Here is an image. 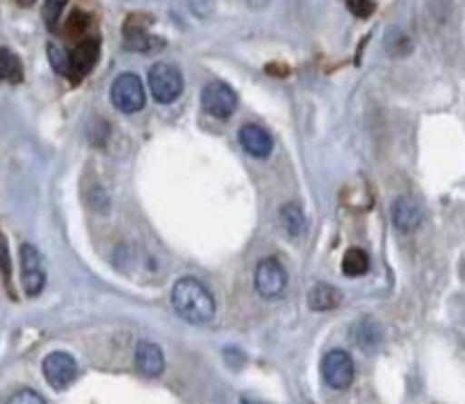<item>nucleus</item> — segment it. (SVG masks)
<instances>
[{"mask_svg": "<svg viewBox=\"0 0 465 404\" xmlns=\"http://www.w3.org/2000/svg\"><path fill=\"white\" fill-rule=\"evenodd\" d=\"M112 105L124 114H135L144 107V86L143 79L133 73H124L114 79L110 89Z\"/></svg>", "mask_w": 465, "mask_h": 404, "instance_id": "nucleus-3", "label": "nucleus"}, {"mask_svg": "<svg viewBox=\"0 0 465 404\" xmlns=\"http://www.w3.org/2000/svg\"><path fill=\"white\" fill-rule=\"evenodd\" d=\"M19 258H22V284L24 293L28 298H37L43 293L45 284H47V274H45V262L40 251L33 244H22L19 249Z\"/></svg>", "mask_w": 465, "mask_h": 404, "instance_id": "nucleus-6", "label": "nucleus"}, {"mask_svg": "<svg viewBox=\"0 0 465 404\" xmlns=\"http://www.w3.org/2000/svg\"><path fill=\"white\" fill-rule=\"evenodd\" d=\"M156 47H163V43H161V40H156V37L149 35L144 28L128 24L126 26V49H131V52H152V49H156Z\"/></svg>", "mask_w": 465, "mask_h": 404, "instance_id": "nucleus-17", "label": "nucleus"}, {"mask_svg": "<svg viewBox=\"0 0 465 404\" xmlns=\"http://www.w3.org/2000/svg\"><path fill=\"white\" fill-rule=\"evenodd\" d=\"M173 307L174 311L191 323V326H207L210 320H214L217 314V302L214 295L207 291L205 284H201L198 279L184 277L173 286Z\"/></svg>", "mask_w": 465, "mask_h": 404, "instance_id": "nucleus-1", "label": "nucleus"}, {"mask_svg": "<svg viewBox=\"0 0 465 404\" xmlns=\"http://www.w3.org/2000/svg\"><path fill=\"white\" fill-rule=\"evenodd\" d=\"M280 223L289 237H301L307 226L305 214H302L301 207L293 205V202H289V205H284L280 210Z\"/></svg>", "mask_w": 465, "mask_h": 404, "instance_id": "nucleus-15", "label": "nucleus"}, {"mask_svg": "<svg viewBox=\"0 0 465 404\" xmlns=\"http://www.w3.org/2000/svg\"><path fill=\"white\" fill-rule=\"evenodd\" d=\"M43 374L54 390H65L77 377V360L70 353L54 351L43 360Z\"/></svg>", "mask_w": 465, "mask_h": 404, "instance_id": "nucleus-8", "label": "nucleus"}, {"mask_svg": "<svg viewBox=\"0 0 465 404\" xmlns=\"http://www.w3.org/2000/svg\"><path fill=\"white\" fill-rule=\"evenodd\" d=\"M249 5H252V7H265V5H268V0H249Z\"/></svg>", "mask_w": 465, "mask_h": 404, "instance_id": "nucleus-25", "label": "nucleus"}, {"mask_svg": "<svg viewBox=\"0 0 465 404\" xmlns=\"http://www.w3.org/2000/svg\"><path fill=\"white\" fill-rule=\"evenodd\" d=\"M340 302H342V293L331 284H317L307 293V305L314 311H331L340 307Z\"/></svg>", "mask_w": 465, "mask_h": 404, "instance_id": "nucleus-14", "label": "nucleus"}, {"mask_svg": "<svg viewBox=\"0 0 465 404\" xmlns=\"http://www.w3.org/2000/svg\"><path fill=\"white\" fill-rule=\"evenodd\" d=\"M240 144L244 152L254 158H268L272 152V137L265 128L256 126V123H247L240 128Z\"/></svg>", "mask_w": 465, "mask_h": 404, "instance_id": "nucleus-11", "label": "nucleus"}, {"mask_svg": "<svg viewBox=\"0 0 465 404\" xmlns=\"http://www.w3.org/2000/svg\"><path fill=\"white\" fill-rule=\"evenodd\" d=\"M68 56V77L73 79V82H80V79L86 77V74L95 68V64H98V58H101V40H98V37H86V40H82Z\"/></svg>", "mask_w": 465, "mask_h": 404, "instance_id": "nucleus-9", "label": "nucleus"}, {"mask_svg": "<svg viewBox=\"0 0 465 404\" xmlns=\"http://www.w3.org/2000/svg\"><path fill=\"white\" fill-rule=\"evenodd\" d=\"M135 365L144 377H161L165 370V356L159 344L153 341H140L135 349Z\"/></svg>", "mask_w": 465, "mask_h": 404, "instance_id": "nucleus-12", "label": "nucleus"}, {"mask_svg": "<svg viewBox=\"0 0 465 404\" xmlns=\"http://www.w3.org/2000/svg\"><path fill=\"white\" fill-rule=\"evenodd\" d=\"M423 219V212L412 195H398L391 205V221L393 226L401 232L417 231Z\"/></svg>", "mask_w": 465, "mask_h": 404, "instance_id": "nucleus-10", "label": "nucleus"}, {"mask_svg": "<svg viewBox=\"0 0 465 404\" xmlns=\"http://www.w3.org/2000/svg\"><path fill=\"white\" fill-rule=\"evenodd\" d=\"M351 337H354L356 347L365 353H375L377 349L381 347V340H384V332H381V326L375 319H359L356 320L354 330H351Z\"/></svg>", "mask_w": 465, "mask_h": 404, "instance_id": "nucleus-13", "label": "nucleus"}, {"mask_svg": "<svg viewBox=\"0 0 465 404\" xmlns=\"http://www.w3.org/2000/svg\"><path fill=\"white\" fill-rule=\"evenodd\" d=\"M16 5L19 7H31V5H35V0H15Z\"/></svg>", "mask_w": 465, "mask_h": 404, "instance_id": "nucleus-24", "label": "nucleus"}, {"mask_svg": "<svg viewBox=\"0 0 465 404\" xmlns=\"http://www.w3.org/2000/svg\"><path fill=\"white\" fill-rule=\"evenodd\" d=\"M65 5H68V0H45L43 7V19L47 24V28H56V24L61 22V15H64Z\"/></svg>", "mask_w": 465, "mask_h": 404, "instance_id": "nucleus-19", "label": "nucleus"}, {"mask_svg": "<svg viewBox=\"0 0 465 404\" xmlns=\"http://www.w3.org/2000/svg\"><path fill=\"white\" fill-rule=\"evenodd\" d=\"M203 110L214 119H228L238 107V95L226 82H210L203 89Z\"/></svg>", "mask_w": 465, "mask_h": 404, "instance_id": "nucleus-7", "label": "nucleus"}, {"mask_svg": "<svg viewBox=\"0 0 465 404\" xmlns=\"http://www.w3.org/2000/svg\"><path fill=\"white\" fill-rule=\"evenodd\" d=\"M354 360H351V356H349L347 351H342V349H333V351H328L326 356H323L322 377L323 381H326L328 389H349L351 381H354Z\"/></svg>", "mask_w": 465, "mask_h": 404, "instance_id": "nucleus-5", "label": "nucleus"}, {"mask_svg": "<svg viewBox=\"0 0 465 404\" xmlns=\"http://www.w3.org/2000/svg\"><path fill=\"white\" fill-rule=\"evenodd\" d=\"M47 54H49V64H52V68L56 70L58 74H64V77H68V73H70V56H68V52H64V49L56 47V44H49Z\"/></svg>", "mask_w": 465, "mask_h": 404, "instance_id": "nucleus-20", "label": "nucleus"}, {"mask_svg": "<svg viewBox=\"0 0 465 404\" xmlns=\"http://www.w3.org/2000/svg\"><path fill=\"white\" fill-rule=\"evenodd\" d=\"M24 79V68L22 61L10 49L0 47V82H12V84H19Z\"/></svg>", "mask_w": 465, "mask_h": 404, "instance_id": "nucleus-16", "label": "nucleus"}, {"mask_svg": "<svg viewBox=\"0 0 465 404\" xmlns=\"http://www.w3.org/2000/svg\"><path fill=\"white\" fill-rule=\"evenodd\" d=\"M368 268H371V258H368V253H365L363 249H349V251L344 253L342 272L347 274V277H363V274L368 272Z\"/></svg>", "mask_w": 465, "mask_h": 404, "instance_id": "nucleus-18", "label": "nucleus"}, {"mask_svg": "<svg viewBox=\"0 0 465 404\" xmlns=\"http://www.w3.org/2000/svg\"><path fill=\"white\" fill-rule=\"evenodd\" d=\"M254 286L256 291H259L261 298L265 300L282 298L286 286H289V274H286L284 265H282L277 258H263V261L256 265Z\"/></svg>", "mask_w": 465, "mask_h": 404, "instance_id": "nucleus-4", "label": "nucleus"}, {"mask_svg": "<svg viewBox=\"0 0 465 404\" xmlns=\"http://www.w3.org/2000/svg\"><path fill=\"white\" fill-rule=\"evenodd\" d=\"M0 277L5 281L7 291L12 289V261H10V249H7L5 235L0 232Z\"/></svg>", "mask_w": 465, "mask_h": 404, "instance_id": "nucleus-21", "label": "nucleus"}, {"mask_svg": "<svg viewBox=\"0 0 465 404\" xmlns=\"http://www.w3.org/2000/svg\"><path fill=\"white\" fill-rule=\"evenodd\" d=\"M10 402H12V404H26V402H31V404H45V398H43V395H40V393H35V390L24 389V390H19V393L12 395Z\"/></svg>", "mask_w": 465, "mask_h": 404, "instance_id": "nucleus-23", "label": "nucleus"}, {"mask_svg": "<svg viewBox=\"0 0 465 404\" xmlns=\"http://www.w3.org/2000/svg\"><path fill=\"white\" fill-rule=\"evenodd\" d=\"M149 89L156 103L170 105L180 98L184 91V79H182V70L173 64H156L149 70Z\"/></svg>", "mask_w": 465, "mask_h": 404, "instance_id": "nucleus-2", "label": "nucleus"}, {"mask_svg": "<svg viewBox=\"0 0 465 404\" xmlns=\"http://www.w3.org/2000/svg\"><path fill=\"white\" fill-rule=\"evenodd\" d=\"M347 7L359 19H368L375 12V5H372L371 0H347Z\"/></svg>", "mask_w": 465, "mask_h": 404, "instance_id": "nucleus-22", "label": "nucleus"}]
</instances>
